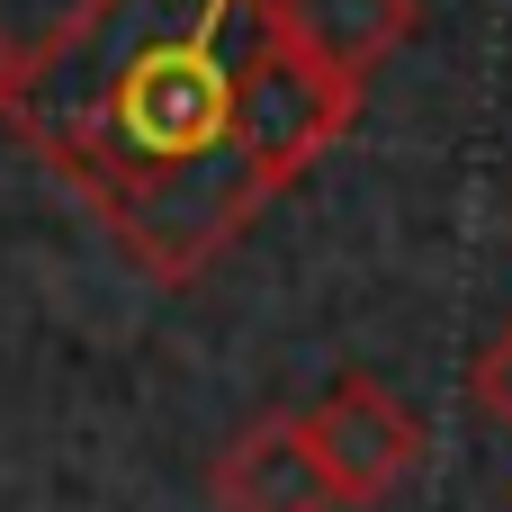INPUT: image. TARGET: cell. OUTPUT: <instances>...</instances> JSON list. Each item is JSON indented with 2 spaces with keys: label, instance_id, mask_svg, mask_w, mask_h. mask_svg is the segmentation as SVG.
I'll return each mask as SVG.
<instances>
[{
  "label": "cell",
  "instance_id": "3957f363",
  "mask_svg": "<svg viewBox=\"0 0 512 512\" xmlns=\"http://www.w3.org/2000/svg\"><path fill=\"white\" fill-rule=\"evenodd\" d=\"M414 27H423V0H279L288 54L351 99H369V81L414 45Z\"/></svg>",
  "mask_w": 512,
  "mask_h": 512
},
{
  "label": "cell",
  "instance_id": "6da1fadb",
  "mask_svg": "<svg viewBox=\"0 0 512 512\" xmlns=\"http://www.w3.org/2000/svg\"><path fill=\"white\" fill-rule=\"evenodd\" d=\"M351 117L360 99L288 54L279 0H81L27 45L9 99L153 288L207 279Z\"/></svg>",
  "mask_w": 512,
  "mask_h": 512
},
{
  "label": "cell",
  "instance_id": "8992f818",
  "mask_svg": "<svg viewBox=\"0 0 512 512\" xmlns=\"http://www.w3.org/2000/svg\"><path fill=\"white\" fill-rule=\"evenodd\" d=\"M18 63H27V45L0 36V117H9V99H18Z\"/></svg>",
  "mask_w": 512,
  "mask_h": 512
},
{
  "label": "cell",
  "instance_id": "5b68a950",
  "mask_svg": "<svg viewBox=\"0 0 512 512\" xmlns=\"http://www.w3.org/2000/svg\"><path fill=\"white\" fill-rule=\"evenodd\" d=\"M468 396H477V414H486V423H504V432H512V324L486 342V351H477V369H468Z\"/></svg>",
  "mask_w": 512,
  "mask_h": 512
},
{
  "label": "cell",
  "instance_id": "7a4b0ae2",
  "mask_svg": "<svg viewBox=\"0 0 512 512\" xmlns=\"http://www.w3.org/2000/svg\"><path fill=\"white\" fill-rule=\"evenodd\" d=\"M297 423H306V450H315V468H324L342 512H369L387 495H405L414 468H423V423H414V405L387 378H342Z\"/></svg>",
  "mask_w": 512,
  "mask_h": 512
},
{
  "label": "cell",
  "instance_id": "277c9868",
  "mask_svg": "<svg viewBox=\"0 0 512 512\" xmlns=\"http://www.w3.org/2000/svg\"><path fill=\"white\" fill-rule=\"evenodd\" d=\"M207 495L216 512H342L315 450H306V423L297 414H261L225 441V459L207 468Z\"/></svg>",
  "mask_w": 512,
  "mask_h": 512
}]
</instances>
